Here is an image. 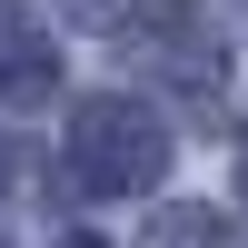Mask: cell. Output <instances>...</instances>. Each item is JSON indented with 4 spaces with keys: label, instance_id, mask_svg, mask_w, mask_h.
<instances>
[{
    "label": "cell",
    "instance_id": "1",
    "mask_svg": "<svg viewBox=\"0 0 248 248\" xmlns=\"http://www.w3.org/2000/svg\"><path fill=\"white\" fill-rule=\"evenodd\" d=\"M60 159H70V179L90 199H129V189H149V179L169 169V129H159L149 99H79Z\"/></svg>",
    "mask_w": 248,
    "mask_h": 248
},
{
    "label": "cell",
    "instance_id": "2",
    "mask_svg": "<svg viewBox=\"0 0 248 248\" xmlns=\"http://www.w3.org/2000/svg\"><path fill=\"white\" fill-rule=\"evenodd\" d=\"M60 90V40L30 10H0V109H40Z\"/></svg>",
    "mask_w": 248,
    "mask_h": 248
},
{
    "label": "cell",
    "instance_id": "3",
    "mask_svg": "<svg viewBox=\"0 0 248 248\" xmlns=\"http://www.w3.org/2000/svg\"><path fill=\"white\" fill-rule=\"evenodd\" d=\"M149 248H218V218L209 209H159L149 218Z\"/></svg>",
    "mask_w": 248,
    "mask_h": 248
},
{
    "label": "cell",
    "instance_id": "4",
    "mask_svg": "<svg viewBox=\"0 0 248 248\" xmlns=\"http://www.w3.org/2000/svg\"><path fill=\"white\" fill-rule=\"evenodd\" d=\"M139 10H149V0H70V20H79V30H99V40H119Z\"/></svg>",
    "mask_w": 248,
    "mask_h": 248
},
{
    "label": "cell",
    "instance_id": "5",
    "mask_svg": "<svg viewBox=\"0 0 248 248\" xmlns=\"http://www.w3.org/2000/svg\"><path fill=\"white\" fill-rule=\"evenodd\" d=\"M20 169H30V159H20V149H10V139H0V199H10V189H20Z\"/></svg>",
    "mask_w": 248,
    "mask_h": 248
},
{
    "label": "cell",
    "instance_id": "6",
    "mask_svg": "<svg viewBox=\"0 0 248 248\" xmlns=\"http://www.w3.org/2000/svg\"><path fill=\"white\" fill-rule=\"evenodd\" d=\"M238 189H248V119H238Z\"/></svg>",
    "mask_w": 248,
    "mask_h": 248
},
{
    "label": "cell",
    "instance_id": "7",
    "mask_svg": "<svg viewBox=\"0 0 248 248\" xmlns=\"http://www.w3.org/2000/svg\"><path fill=\"white\" fill-rule=\"evenodd\" d=\"M70 248H99V238H70Z\"/></svg>",
    "mask_w": 248,
    "mask_h": 248
}]
</instances>
